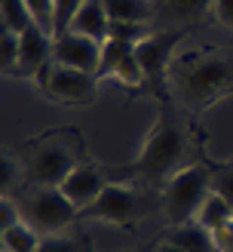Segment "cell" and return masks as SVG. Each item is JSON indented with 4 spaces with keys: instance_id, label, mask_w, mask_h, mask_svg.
Listing matches in <instances>:
<instances>
[{
    "instance_id": "17",
    "label": "cell",
    "mask_w": 233,
    "mask_h": 252,
    "mask_svg": "<svg viewBox=\"0 0 233 252\" xmlns=\"http://www.w3.org/2000/svg\"><path fill=\"white\" fill-rule=\"evenodd\" d=\"M104 9H107L110 22L154 25V3H147V0H104Z\"/></svg>"
},
{
    "instance_id": "28",
    "label": "cell",
    "mask_w": 233,
    "mask_h": 252,
    "mask_svg": "<svg viewBox=\"0 0 233 252\" xmlns=\"http://www.w3.org/2000/svg\"><path fill=\"white\" fill-rule=\"evenodd\" d=\"M212 237H215L218 252H233V221H230V224H224L221 231H215Z\"/></svg>"
},
{
    "instance_id": "10",
    "label": "cell",
    "mask_w": 233,
    "mask_h": 252,
    "mask_svg": "<svg viewBox=\"0 0 233 252\" xmlns=\"http://www.w3.org/2000/svg\"><path fill=\"white\" fill-rule=\"evenodd\" d=\"M102 53H104V43L92 40V37L74 34V31L52 37V62L55 65H68V68H77V71H86V74L98 77V71H102Z\"/></svg>"
},
{
    "instance_id": "5",
    "label": "cell",
    "mask_w": 233,
    "mask_h": 252,
    "mask_svg": "<svg viewBox=\"0 0 233 252\" xmlns=\"http://www.w3.org/2000/svg\"><path fill=\"white\" fill-rule=\"evenodd\" d=\"M77 169V157H74V148L65 142V138H43L37 142L28 154V163H25V179H28V188L40 185V188H58L68 175Z\"/></svg>"
},
{
    "instance_id": "30",
    "label": "cell",
    "mask_w": 233,
    "mask_h": 252,
    "mask_svg": "<svg viewBox=\"0 0 233 252\" xmlns=\"http://www.w3.org/2000/svg\"><path fill=\"white\" fill-rule=\"evenodd\" d=\"M147 3H156V0H147Z\"/></svg>"
},
{
    "instance_id": "23",
    "label": "cell",
    "mask_w": 233,
    "mask_h": 252,
    "mask_svg": "<svg viewBox=\"0 0 233 252\" xmlns=\"http://www.w3.org/2000/svg\"><path fill=\"white\" fill-rule=\"evenodd\" d=\"M19 221H25V219H22V206H19V197H12V194H3V197H0V231L12 228V224H19Z\"/></svg>"
},
{
    "instance_id": "19",
    "label": "cell",
    "mask_w": 233,
    "mask_h": 252,
    "mask_svg": "<svg viewBox=\"0 0 233 252\" xmlns=\"http://www.w3.org/2000/svg\"><path fill=\"white\" fill-rule=\"evenodd\" d=\"M37 252H92V246H89L86 237L74 234L68 228V231H58V234H46Z\"/></svg>"
},
{
    "instance_id": "9",
    "label": "cell",
    "mask_w": 233,
    "mask_h": 252,
    "mask_svg": "<svg viewBox=\"0 0 233 252\" xmlns=\"http://www.w3.org/2000/svg\"><path fill=\"white\" fill-rule=\"evenodd\" d=\"M110 77L123 86H138L147 83V74L138 62V53H135V43L129 40H120V37H107L104 40V53H102V71H98V80Z\"/></svg>"
},
{
    "instance_id": "11",
    "label": "cell",
    "mask_w": 233,
    "mask_h": 252,
    "mask_svg": "<svg viewBox=\"0 0 233 252\" xmlns=\"http://www.w3.org/2000/svg\"><path fill=\"white\" fill-rule=\"evenodd\" d=\"M215 0H156L154 3V25L159 31H187L212 12Z\"/></svg>"
},
{
    "instance_id": "15",
    "label": "cell",
    "mask_w": 233,
    "mask_h": 252,
    "mask_svg": "<svg viewBox=\"0 0 233 252\" xmlns=\"http://www.w3.org/2000/svg\"><path fill=\"white\" fill-rule=\"evenodd\" d=\"M163 240L169 243H175L181 246L184 252H218L215 246V237L208 234L203 224H196V221H184V224H169L166 234H163Z\"/></svg>"
},
{
    "instance_id": "20",
    "label": "cell",
    "mask_w": 233,
    "mask_h": 252,
    "mask_svg": "<svg viewBox=\"0 0 233 252\" xmlns=\"http://www.w3.org/2000/svg\"><path fill=\"white\" fill-rule=\"evenodd\" d=\"M19 49H22L19 31H12V28L0 31V71H3V77L19 74Z\"/></svg>"
},
{
    "instance_id": "12",
    "label": "cell",
    "mask_w": 233,
    "mask_h": 252,
    "mask_svg": "<svg viewBox=\"0 0 233 252\" xmlns=\"http://www.w3.org/2000/svg\"><path fill=\"white\" fill-rule=\"evenodd\" d=\"M52 65V34L31 25L22 31V49H19V77H43V71Z\"/></svg>"
},
{
    "instance_id": "24",
    "label": "cell",
    "mask_w": 233,
    "mask_h": 252,
    "mask_svg": "<svg viewBox=\"0 0 233 252\" xmlns=\"http://www.w3.org/2000/svg\"><path fill=\"white\" fill-rule=\"evenodd\" d=\"M80 3L83 0H55V37L71 28V19L80 9Z\"/></svg>"
},
{
    "instance_id": "13",
    "label": "cell",
    "mask_w": 233,
    "mask_h": 252,
    "mask_svg": "<svg viewBox=\"0 0 233 252\" xmlns=\"http://www.w3.org/2000/svg\"><path fill=\"white\" fill-rule=\"evenodd\" d=\"M58 188L65 191V197L71 203L83 212L86 206H92L98 200V194L107 188V179H104V172L98 166H92V163H77V169H74Z\"/></svg>"
},
{
    "instance_id": "27",
    "label": "cell",
    "mask_w": 233,
    "mask_h": 252,
    "mask_svg": "<svg viewBox=\"0 0 233 252\" xmlns=\"http://www.w3.org/2000/svg\"><path fill=\"white\" fill-rule=\"evenodd\" d=\"M22 172H25V169H19V163L12 160L9 154H3V179H0V182H3V194L12 191V185L19 182V175H22Z\"/></svg>"
},
{
    "instance_id": "21",
    "label": "cell",
    "mask_w": 233,
    "mask_h": 252,
    "mask_svg": "<svg viewBox=\"0 0 233 252\" xmlns=\"http://www.w3.org/2000/svg\"><path fill=\"white\" fill-rule=\"evenodd\" d=\"M0 16H3V28H12V31H28L34 19L28 6H25V0H0Z\"/></svg>"
},
{
    "instance_id": "2",
    "label": "cell",
    "mask_w": 233,
    "mask_h": 252,
    "mask_svg": "<svg viewBox=\"0 0 233 252\" xmlns=\"http://www.w3.org/2000/svg\"><path fill=\"white\" fill-rule=\"evenodd\" d=\"M187 135L178 129V123H172L169 117H163L154 132L147 135V142L138 151L135 160V172L151 185H166L175 172H181L187 163Z\"/></svg>"
},
{
    "instance_id": "25",
    "label": "cell",
    "mask_w": 233,
    "mask_h": 252,
    "mask_svg": "<svg viewBox=\"0 0 233 252\" xmlns=\"http://www.w3.org/2000/svg\"><path fill=\"white\" fill-rule=\"evenodd\" d=\"M212 191L218 197H224L227 203H230V209H233V169H218V172H212Z\"/></svg>"
},
{
    "instance_id": "1",
    "label": "cell",
    "mask_w": 233,
    "mask_h": 252,
    "mask_svg": "<svg viewBox=\"0 0 233 252\" xmlns=\"http://www.w3.org/2000/svg\"><path fill=\"white\" fill-rule=\"evenodd\" d=\"M166 93L184 111H208L233 95V49L196 46L184 53L181 43L166 71Z\"/></svg>"
},
{
    "instance_id": "6",
    "label": "cell",
    "mask_w": 233,
    "mask_h": 252,
    "mask_svg": "<svg viewBox=\"0 0 233 252\" xmlns=\"http://www.w3.org/2000/svg\"><path fill=\"white\" fill-rule=\"evenodd\" d=\"M141 212H144V200H141V194L135 191L132 185H126V182H107V188L98 194L95 203L80 212V219L126 228V224H132Z\"/></svg>"
},
{
    "instance_id": "3",
    "label": "cell",
    "mask_w": 233,
    "mask_h": 252,
    "mask_svg": "<svg viewBox=\"0 0 233 252\" xmlns=\"http://www.w3.org/2000/svg\"><path fill=\"white\" fill-rule=\"evenodd\" d=\"M19 206H22V219L28 221L40 237L68 231L71 224L80 219V209L65 197L61 188L34 185V188H28V191L19 197Z\"/></svg>"
},
{
    "instance_id": "16",
    "label": "cell",
    "mask_w": 233,
    "mask_h": 252,
    "mask_svg": "<svg viewBox=\"0 0 233 252\" xmlns=\"http://www.w3.org/2000/svg\"><path fill=\"white\" fill-rule=\"evenodd\" d=\"M193 221H196V224H203L208 234H215V231L224 228V224L233 221V209H230V203H227L224 197H218L215 191H208L206 200L200 203V209H196Z\"/></svg>"
},
{
    "instance_id": "22",
    "label": "cell",
    "mask_w": 233,
    "mask_h": 252,
    "mask_svg": "<svg viewBox=\"0 0 233 252\" xmlns=\"http://www.w3.org/2000/svg\"><path fill=\"white\" fill-rule=\"evenodd\" d=\"M25 6H28L37 28L55 37V0H25Z\"/></svg>"
},
{
    "instance_id": "8",
    "label": "cell",
    "mask_w": 233,
    "mask_h": 252,
    "mask_svg": "<svg viewBox=\"0 0 233 252\" xmlns=\"http://www.w3.org/2000/svg\"><path fill=\"white\" fill-rule=\"evenodd\" d=\"M184 40H187V31H159L156 28L135 43V53H138V62L147 74V80H154L166 90V71Z\"/></svg>"
},
{
    "instance_id": "14",
    "label": "cell",
    "mask_w": 233,
    "mask_h": 252,
    "mask_svg": "<svg viewBox=\"0 0 233 252\" xmlns=\"http://www.w3.org/2000/svg\"><path fill=\"white\" fill-rule=\"evenodd\" d=\"M68 31L83 34V37H92V40L104 43L107 34H110V16H107V9H104V0H83L80 9L74 12Z\"/></svg>"
},
{
    "instance_id": "7",
    "label": "cell",
    "mask_w": 233,
    "mask_h": 252,
    "mask_svg": "<svg viewBox=\"0 0 233 252\" xmlns=\"http://www.w3.org/2000/svg\"><path fill=\"white\" fill-rule=\"evenodd\" d=\"M43 90L46 95L58 105H68V108H86L95 102V93H98V77L95 74H86L77 68H68V65H49L43 71Z\"/></svg>"
},
{
    "instance_id": "18",
    "label": "cell",
    "mask_w": 233,
    "mask_h": 252,
    "mask_svg": "<svg viewBox=\"0 0 233 252\" xmlns=\"http://www.w3.org/2000/svg\"><path fill=\"white\" fill-rule=\"evenodd\" d=\"M40 240H43V237L37 234L28 221H19V224H12V228L0 231L3 252H37V249H40Z\"/></svg>"
},
{
    "instance_id": "26",
    "label": "cell",
    "mask_w": 233,
    "mask_h": 252,
    "mask_svg": "<svg viewBox=\"0 0 233 252\" xmlns=\"http://www.w3.org/2000/svg\"><path fill=\"white\" fill-rule=\"evenodd\" d=\"M212 16H215V22L221 25V28L233 31V0H215Z\"/></svg>"
},
{
    "instance_id": "4",
    "label": "cell",
    "mask_w": 233,
    "mask_h": 252,
    "mask_svg": "<svg viewBox=\"0 0 233 252\" xmlns=\"http://www.w3.org/2000/svg\"><path fill=\"white\" fill-rule=\"evenodd\" d=\"M208 191H212V172H206V166H200V163H190L181 172H175L163 185V212L169 224L193 221Z\"/></svg>"
},
{
    "instance_id": "29",
    "label": "cell",
    "mask_w": 233,
    "mask_h": 252,
    "mask_svg": "<svg viewBox=\"0 0 233 252\" xmlns=\"http://www.w3.org/2000/svg\"><path fill=\"white\" fill-rule=\"evenodd\" d=\"M154 252H184L181 246H175V243H169V240H163V237H159V243L154 246Z\"/></svg>"
}]
</instances>
